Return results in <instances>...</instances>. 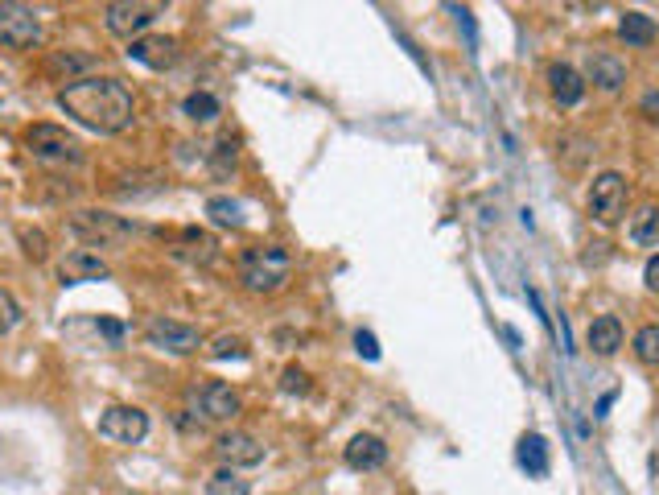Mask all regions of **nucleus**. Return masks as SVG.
<instances>
[{"instance_id":"1","label":"nucleus","mask_w":659,"mask_h":495,"mask_svg":"<svg viewBox=\"0 0 659 495\" xmlns=\"http://www.w3.org/2000/svg\"><path fill=\"white\" fill-rule=\"evenodd\" d=\"M58 108L66 116H75L79 124L95 128V132H124L136 120L132 91L120 79H108V75L75 79L71 87H62L58 91Z\"/></svg>"},{"instance_id":"2","label":"nucleus","mask_w":659,"mask_h":495,"mask_svg":"<svg viewBox=\"0 0 659 495\" xmlns=\"http://www.w3.org/2000/svg\"><path fill=\"white\" fill-rule=\"evenodd\" d=\"M239 277H244V285L252 293H276L293 277V256H289V248H276V244L248 248L244 260H239Z\"/></svg>"},{"instance_id":"3","label":"nucleus","mask_w":659,"mask_h":495,"mask_svg":"<svg viewBox=\"0 0 659 495\" xmlns=\"http://www.w3.org/2000/svg\"><path fill=\"white\" fill-rule=\"evenodd\" d=\"M627 178H622L618 170H606L594 178V186H589V215H594L602 227H614L622 215H627Z\"/></svg>"},{"instance_id":"4","label":"nucleus","mask_w":659,"mask_h":495,"mask_svg":"<svg viewBox=\"0 0 659 495\" xmlns=\"http://www.w3.org/2000/svg\"><path fill=\"white\" fill-rule=\"evenodd\" d=\"M25 149L38 157V161H54V165H66V161H79L83 157L79 137H71V132L58 128V124H33L25 132Z\"/></svg>"},{"instance_id":"5","label":"nucleus","mask_w":659,"mask_h":495,"mask_svg":"<svg viewBox=\"0 0 659 495\" xmlns=\"http://www.w3.org/2000/svg\"><path fill=\"white\" fill-rule=\"evenodd\" d=\"M161 13H165L161 5H145V0H120V5L103 9V25H108V33H116V38L136 42Z\"/></svg>"},{"instance_id":"6","label":"nucleus","mask_w":659,"mask_h":495,"mask_svg":"<svg viewBox=\"0 0 659 495\" xmlns=\"http://www.w3.org/2000/svg\"><path fill=\"white\" fill-rule=\"evenodd\" d=\"M145 434H149V417L136 405H112L99 417V438H108L116 446H136L145 442Z\"/></svg>"},{"instance_id":"7","label":"nucleus","mask_w":659,"mask_h":495,"mask_svg":"<svg viewBox=\"0 0 659 495\" xmlns=\"http://www.w3.org/2000/svg\"><path fill=\"white\" fill-rule=\"evenodd\" d=\"M71 231L83 240V244H120L132 236V227L120 219V215H108V211H75L71 215Z\"/></svg>"},{"instance_id":"8","label":"nucleus","mask_w":659,"mask_h":495,"mask_svg":"<svg viewBox=\"0 0 659 495\" xmlns=\"http://www.w3.org/2000/svg\"><path fill=\"white\" fill-rule=\"evenodd\" d=\"M42 38V21L25 5H0V46L9 50H29Z\"/></svg>"},{"instance_id":"9","label":"nucleus","mask_w":659,"mask_h":495,"mask_svg":"<svg viewBox=\"0 0 659 495\" xmlns=\"http://www.w3.org/2000/svg\"><path fill=\"white\" fill-rule=\"evenodd\" d=\"M145 339H149V347H161L169 355H194L202 347L198 330L186 326V322H173V318H153L145 326Z\"/></svg>"},{"instance_id":"10","label":"nucleus","mask_w":659,"mask_h":495,"mask_svg":"<svg viewBox=\"0 0 659 495\" xmlns=\"http://www.w3.org/2000/svg\"><path fill=\"white\" fill-rule=\"evenodd\" d=\"M215 454L227 471H239V467H260L264 462V446L252 438V434H223L215 442Z\"/></svg>"},{"instance_id":"11","label":"nucleus","mask_w":659,"mask_h":495,"mask_svg":"<svg viewBox=\"0 0 659 495\" xmlns=\"http://www.w3.org/2000/svg\"><path fill=\"white\" fill-rule=\"evenodd\" d=\"M194 401H198V409H202L206 421H231V417L239 413V396H235L227 384H219V380L202 384V388L194 392Z\"/></svg>"},{"instance_id":"12","label":"nucleus","mask_w":659,"mask_h":495,"mask_svg":"<svg viewBox=\"0 0 659 495\" xmlns=\"http://www.w3.org/2000/svg\"><path fill=\"white\" fill-rule=\"evenodd\" d=\"M128 58L149 66V71H165V66L178 62V42L173 38H136V42H128Z\"/></svg>"},{"instance_id":"13","label":"nucleus","mask_w":659,"mask_h":495,"mask_svg":"<svg viewBox=\"0 0 659 495\" xmlns=\"http://www.w3.org/2000/svg\"><path fill=\"white\" fill-rule=\"evenodd\" d=\"M548 91H552V99H557L561 108H573V104H581V99H585V79L573 71L569 62H552L548 66Z\"/></svg>"},{"instance_id":"14","label":"nucleus","mask_w":659,"mask_h":495,"mask_svg":"<svg viewBox=\"0 0 659 495\" xmlns=\"http://www.w3.org/2000/svg\"><path fill=\"white\" fill-rule=\"evenodd\" d=\"M62 285H83V281H103L108 277V264H103L95 252H87V248H75L71 256L62 260Z\"/></svg>"},{"instance_id":"15","label":"nucleus","mask_w":659,"mask_h":495,"mask_svg":"<svg viewBox=\"0 0 659 495\" xmlns=\"http://www.w3.org/2000/svg\"><path fill=\"white\" fill-rule=\"evenodd\" d=\"M384 462H388V446L375 434H359V438H351V446H346V467L351 471H379Z\"/></svg>"},{"instance_id":"16","label":"nucleus","mask_w":659,"mask_h":495,"mask_svg":"<svg viewBox=\"0 0 659 495\" xmlns=\"http://www.w3.org/2000/svg\"><path fill=\"white\" fill-rule=\"evenodd\" d=\"M585 75H589V83L602 87V91H618L622 83H627V62H622L618 54H589Z\"/></svg>"},{"instance_id":"17","label":"nucleus","mask_w":659,"mask_h":495,"mask_svg":"<svg viewBox=\"0 0 659 495\" xmlns=\"http://www.w3.org/2000/svg\"><path fill=\"white\" fill-rule=\"evenodd\" d=\"M585 343H589V351H594V355H614L622 347V322L614 314L594 318V322H589V330H585Z\"/></svg>"},{"instance_id":"18","label":"nucleus","mask_w":659,"mask_h":495,"mask_svg":"<svg viewBox=\"0 0 659 495\" xmlns=\"http://www.w3.org/2000/svg\"><path fill=\"white\" fill-rule=\"evenodd\" d=\"M618 38L627 46H651L659 38V25L647 17V13H627L618 21Z\"/></svg>"},{"instance_id":"19","label":"nucleus","mask_w":659,"mask_h":495,"mask_svg":"<svg viewBox=\"0 0 659 495\" xmlns=\"http://www.w3.org/2000/svg\"><path fill=\"white\" fill-rule=\"evenodd\" d=\"M178 256H186V260H198V264H211L215 260V240L206 236V231H198V227H186L182 231V248H173Z\"/></svg>"},{"instance_id":"20","label":"nucleus","mask_w":659,"mask_h":495,"mask_svg":"<svg viewBox=\"0 0 659 495\" xmlns=\"http://www.w3.org/2000/svg\"><path fill=\"white\" fill-rule=\"evenodd\" d=\"M519 467H524L528 475H548V446L540 434H528L524 442H519Z\"/></svg>"},{"instance_id":"21","label":"nucleus","mask_w":659,"mask_h":495,"mask_svg":"<svg viewBox=\"0 0 659 495\" xmlns=\"http://www.w3.org/2000/svg\"><path fill=\"white\" fill-rule=\"evenodd\" d=\"M631 240L643 248H659V207H643L631 219Z\"/></svg>"},{"instance_id":"22","label":"nucleus","mask_w":659,"mask_h":495,"mask_svg":"<svg viewBox=\"0 0 659 495\" xmlns=\"http://www.w3.org/2000/svg\"><path fill=\"white\" fill-rule=\"evenodd\" d=\"M182 112H186L194 124H211V120L219 116V99H215L211 91H194V95H186Z\"/></svg>"},{"instance_id":"23","label":"nucleus","mask_w":659,"mask_h":495,"mask_svg":"<svg viewBox=\"0 0 659 495\" xmlns=\"http://www.w3.org/2000/svg\"><path fill=\"white\" fill-rule=\"evenodd\" d=\"M635 355H639V363H647V368H659V322L643 326L635 335Z\"/></svg>"},{"instance_id":"24","label":"nucleus","mask_w":659,"mask_h":495,"mask_svg":"<svg viewBox=\"0 0 659 495\" xmlns=\"http://www.w3.org/2000/svg\"><path fill=\"white\" fill-rule=\"evenodd\" d=\"M46 71H50V75H66V87H71V83H75L71 75L91 71V58H87V54H54Z\"/></svg>"},{"instance_id":"25","label":"nucleus","mask_w":659,"mask_h":495,"mask_svg":"<svg viewBox=\"0 0 659 495\" xmlns=\"http://www.w3.org/2000/svg\"><path fill=\"white\" fill-rule=\"evenodd\" d=\"M206 495H252V487H248V479H239L235 471H215L211 475V483H206Z\"/></svg>"},{"instance_id":"26","label":"nucleus","mask_w":659,"mask_h":495,"mask_svg":"<svg viewBox=\"0 0 659 495\" xmlns=\"http://www.w3.org/2000/svg\"><path fill=\"white\" fill-rule=\"evenodd\" d=\"M239 211H244V207H239L235 198H223V194L206 203V215H211L215 223H223V227H239V223H244V215H239Z\"/></svg>"},{"instance_id":"27","label":"nucleus","mask_w":659,"mask_h":495,"mask_svg":"<svg viewBox=\"0 0 659 495\" xmlns=\"http://www.w3.org/2000/svg\"><path fill=\"white\" fill-rule=\"evenodd\" d=\"M21 318V306H17V297L9 289H0V335H9V330L17 326Z\"/></svg>"},{"instance_id":"28","label":"nucleus","mask_w":659,"mask_h":495,"mask_svg":"<svg viewBox=\"0 0 659 495\" xmlns=\"http://www.w3.org/2000/svg\"><path fill=\"white\" fill-rule=\"evenodd\" d=\"M211 355H215V359H227V355L244 359V355H248V343L239 339V335H219V339H215V347H211Z\"/></svg>"},{"instance_id":"29","label":"nucleus","mask_w":659,"mask_h":495,"mask_svg":"<svg viewBox=\"0 0 659 495\" xmlns=\"http://www.w3.org/2000/svg\"><path fill=\"white\" fill-rule=\"evenodd\" d=\"M21 248L29 260H46V231H21Z\"/></svg>"},{"instance_id":"30","label":"nucleus","mask_w":659,"mask_h":495,"mask_svg":"<svg viewBox=\"0 0 659 495\" xmlns=\"http://www.w3.org/2000/svg\"><path fill=\"white\" fill-rule=\"evenodd\" d=\"M281 388H285V392H305V388H309V376H305L301 368H285Z\"/></svg>"},{"instance_id":"31","label":"nucleus","mask_w":659,"mask_h":495,"mask_svg":"<svg viewBox=\"0 0 659 495\" xmlns=\"http://www.w3.org/2000/svg\"><path fill=\"white\" fill-rule=\"evenodd\" d=\"M95 330H99V335L108 339L112 347H120V343H124V326H120V322H95Z\"/></svg>"},{"instance_id":"32","label":"nucleus","mask_w":659,"mask_h":495,"mask_svg":"<svg viewBox=\"0 0 659 495\" xmlns=\"http://www.w3.org/2000/svg\"><path fill=\"white\" fill-rule=\"evenodd\" d=\"M639 112H643L647 120H659V91H647V95L639 99Z\"/></svg>"},{"instance_id":"33","label":"nucleus","mask_w":659,"mask_h":495,"mask_svg":"<svg viewBox=\"0 0 659 495\" xmlns=\"http://www.w3.org/2000/svg\"><path fill=\"white\" fill-rule=\"evenodd\" d=\"M355 343H359V351H363L367 359H379V347H375V335H371V330H359Z\"/></svg>"},{"instance_id":"34","label":"nucleus","mask_w":659,"mask_h":495,"mask_svg":"<svg viewBox=\"0 0 659 495\" xmlns=\"http://www.w3.org/2000/svg\"><path fill=\"white\" fill-rule=\"evenodd\" d=\"M643 281H647V289H659V252L647 260V269H643Z\"/></svg>"}]
</instances>
